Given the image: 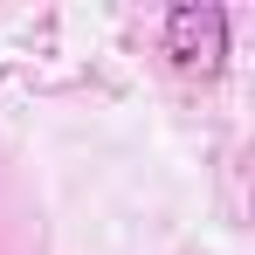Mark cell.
Returning a JSON list of instances; mask_svg holds the SVG:
<instances>
[{"label": "cell", "instance_id": "1", "mask_svg": "<svg viewBox=\"0 0 255 255\" xmlns=\"http://www.w3.org/2000/svg\"><path fill=\"white\" fill-rule=\"evenodd\" d=\"M166 55L179 76H214L228 62V7L214 0H179L166 14Z\"/></svg>", "mask_w": 255, "mask_h": 255}]
</instances>
